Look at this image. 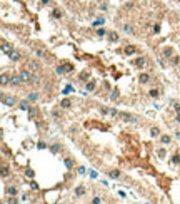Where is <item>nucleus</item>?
<instances>
[{
  "mask_svg": "<svg viewBox=\"0 0 180 204\" xmlns=\"http://www.w3.org/2000/svg\"><path fill=\"white\" fill-rule=\"evenodd\" d=\"M20 79H22V82H32V75H30V72L28 70H22L20 72Z\"/></svg>",
  "mask_w": 180,
  "mask_h": 204,
  "instance_id": "nucleus-1",
  "label": "nucleus"
},
{
  "mask_svg": "<svg viewBox=\"0 0 180 204\" xmlns=\"http://www.w3.org/2000/svg\"><path fill=\"white\" fill-rule=\"evenodd\" d=\"M118 116H120V119H124V121H127V122H134L135 119H134V116H130V114H127V112H120V114H118Z\"/></svg>",
  "mask_w": 180,
  "mask_h": 204,
  "instance_id": "nucleus-2",
  "label": "nucleus"
},
{
  "mask_svg": "<svg viewBox=\"0 0 180 204\" xmlns=\"http://www.w3.org/2000/svg\"><path fill=\"white\" fill-rule=\"evenodd\" d=\"M2 52H3V54H10V52H12L10 44H7V42H2Z\"/></svg>",
  "mask_w": 180,
  "mask_h": 204,
  "instance_id": "nucleus-3",
  "label": "nucleus"
},
{
  "mask_svg": "<svg viewBox=\"0 0 180 204\" xmlns=\"http://www.w3.org/2000/svg\"><path fill=\"white\" fill-rule=\"evenodd\" d=\"M2 102H3V105H13V104H15V99H13V97H8V99H7V97H3V99H2Z\"/></svg>",
  "mask_w": 180,
  "mask_h": 204,
  "instance_id": "nucleus-4",
  "label": "nucleus"
},
{
  "mask_svg": "<svg viewBox=\"0 0 180 204\" xmlns=\"http://www.w3.org/2000/svg\"><path fill=\"white\" fill-rule=\"evenodd\" d=\"M70 105H72V100L70 99H63L62 102H60V107H63V109H68Z\"/></svg>",
  "mask_w": 180,
  "mask_h": 204,
  "instance_id": "nucleus-5",
  "label": "nucleus"
},
{
  "mask_svg": "<svg viewBox=\"0 0 180 204\" xmlns=\"http://www.w3.org/2000/svg\"><path fill=\"white\" fill-rule=\"evenodd\" d=\"M8 55H10V59H12V60H20V54H18L17 50H12V52H10Z\"/></svg>",
  "mask_w": 180,
  "mask_h": 204,
  "instance_id": "nucleus-6",
  "label": "nucleus"
},
{
  "mask_svg": "<svg viewBox=\"0 0 180 204\" xmlns=\"http://www.w3.org/2000/svg\"><path fill=\"white\" fill-rule=\"evenodd\" d=\"M138 79H140L142 84H147L148 80H150V75H148V74H140V77H138Z\"/></svg>",
  "mask_w": 180,
  "mask_h": 204,
  "instance_id": "nucleus-7",
  "label": "nucleus"
},
{
  "mask_svg": "<svg viewBox=\"0 0 180 204\" xmlns=\"http://www.w3.org/2000/svg\"><path fill=\"white\" fill-rule=\"evenodd\" d=\"M10 82H12V85H18V84L22 82V79H20V75H17V77H12Z\"/></svg>",
  "mask_w": 180,
  "mask_h": 204,
  "instance_id": "nucleus-8",
  "label": "nucleus"
},
{
  "mask_svg": "<svg viewBox=\"0 0 180 204\" xmlns=\"http://www.w3.org/2000/svg\"><path fill=\"white\" fill-rule=\"evenodd\" d=\"M135 65H140V67H143L145 65V59H143V57H140V59H137V60L134 62Z\"/></svg>",
  "mask_w": 180,
  "mask_h": 204,
  "instance_id": "nucleus-9",
  "label": "nucleus"
},
{
  "mask_svg": "<svg viewBox=\"0 0 180 204\" xmlns=\"http://www.w3.org/2000/svg\"><path fill=\"white\" fill-rule=\"evenodd\" d=\"M148 95H150V97H153V99H157V97H158V90H157V89H152V90L148 92Z\"/></svg>",
  "mask_w": 180,
  "mask_h": 204,
  "instance_id": "nucleus-10",
  "label": "nucleus"
},
{
  "mask_svg": "<svg viewBox=\"0 0 180 204\" xmlns=\"http://www.w3.org/2000/svg\"><path fill=\"white\" fill-rule=\"evenodd\" d=\"M28 100H32V102L39 100V94H35V92H34V94H30V95H28Z\"/></svg>",
  "mask_w": 180,
  "mask_h": 204,
  "instance_id": "nucleus-11",
  "label": "nucleus"
},
{
  "mask_svg": "<svg viewBox=\"0 0 180 204\" xmlns=\"http://www.w3.org/2000/svg\"><path fill=\"white\" fill-rule=\"evenodd\" d=\"M108 176L113 177V179H117V177L120 176V172H118V171H110V174H108Z\"/></svg>",
  "mask_w": 180,
  "mask_h": 204,
  "instance_id": "nucleus-12",
  "label": "nucleus"
},
{
  "mask_svg": "<svg viewBox=\"0 0 180 204\" xmlns=\"http://www.w3.org/2000/svg\"><path fill=\"white\" fill-rule=\"evenodd\" d=\"M37 64H35V62H28V70H35V69H37Z\"/></svg>",
  "mask_w": 180,
  "mask_h": 204,
  "instance_id": "nucleus-13",
  "label": "nucleus"
},
{
  "mask_svg": "<svg viewBox=\"0 0 180 204\" xmlns=\"http://www.w3.org/2000/svg\"><path fill=\"white\" fill-rule=\"evenodd\" d=\"M135 50H137V49H135L134 45H129V47L125 49V52H127V54H132V52H135Z\"/></svg>",
  "mask_w": 180,
  "mask_h": 204,
  "instance_id": "nucleus-14",
  "label": "nucleus"
},
{
  "mask_svg": "<svg viewBox=\"0 0 180 204\" xmlns=\"http://www.w3.org/2000/svg\"><path fill=\"white\" fill-rule=\"evenodd\" d=\"M108 37H110V40H117V39H118V33H117V32H110V35H108Z\"/></svg>",
  "mask_w": 180,
  "mask_h": 204,
  "instance_id": "nucleus-15",
  "label": "nucleus"
},
{
  "mask_svg": "<svg viewBox=\"0 0 180 204\" xmlns=\"http://www.w3.org/2000/svg\"><path fill=\"white\" fill-rule=\"evenodd\" d=\"M84 193H85L84 188H77V191H75V194H77V196H84Z\"/></svg>",
  "mask_w": 180,
  "mask_h": 204,
  "instance_id": "nucleus-16",
  "label": "nucleus"
},
{
  "mask_svg": "<svg viewBox=\"0 0 180 204\" xmlns=\"http://www.w3.org/2000/svg\"><path fill=\"white\" fill-rule=\"evenodd\" d=\"M20 107H22L23 110H27V109H28V102H27V100H23V102H20Z\"/></svg>",
  "mask_w": 180,
  "mask_h": 204,
  "instance_id": "nucleus-17",
  "label": "nucleus"
},
{
  "mask_svg": "<svg viewBox=\"0 0 180 204\" xmlns=\"http://www.w3.org/2000/svg\"><path fill=\"white\" fill-rule=\"evenodd\" d=\"M7 82H8V77H7L5 74H2V85H5Z\"/></svg>",
  "mask_w": 180,
  "mask_h": 204,
  "instance_id": "nucleus-18",
  "label": "nucleus"
},
{
  "mask_svg": "<svg viewBox=\"0 0 180 204\" xmlns=\"http://www.w3.org/2000/svg\"><path fill=\"white\" fill-rule=\"evenodd\" d=\"M53 17H55V18H60V17H62V12L60 10H53Z\"/></svg>",
  "mask_w": 180,
  "mask_h": 204,
  "instance_id": "nucleus-19",
  "label": "nucleus"
},
{
  "mask_svg": "<svg viewBox=\"0 0 180 204\" xmlns=\"http://www.w3.org/2000/svg\"><path fill=\"white\" fill-rule=\"evenodd\" d=\"M150 132H152V136H158V134H160V131H158L157 127H152V131H150Z\"/></svg>",
  "mask_w": 180,
  "mask_h": 204,
  "instance_id": "nucleus-20",
  "label": "nucleus"
},
{
  "mask_svg": "<svg viewBox=\"0 0 180 204\" xmlns=\"http://www.w3.org/2000/svg\"><path fill=\"white\" fill-rule=\"evenodd\" d=\"M124 30H125V32H129V33H132V32H134V28L130 27V25H124Z\"/></svg>",
  "mask_w": 180,
  "mask_h": 204,
  "instance_id": "nucleus-21",
  "label": "nucleus"
},
{
  "mask_svg": "<svg viewBox=\"0 0 180 204\" xmlns=\"http://www.w3.org/2000/svg\"><path fill=\"white\" fill-rule=\"evenodd\" d=\"M162 142L163 144H169L170 142V137H169V136H162Z\"/></svg>",
  "mask_w": 180,
  "mask_h": 204,
  "instance_id": "nucleus-22",
  "label": "nucleus"
},
{
  "mask_svg": "<svg viewBox=\"0 0 180 204\" xmlns=\"http://www.w3.org/2000/svg\"><path fill=\"white\" fill-rule=\"evenodd\" d=\"M2 176H3V177H5V176H8V169H7L5 166L2 167Z\"/></svg>",
  "mask_w": 180,
  "mask_h": 204,
  "instance_id": "nucleus-23",
  "label": "nucleus"
},
{
  "mask_svg": "<svg viewBox=\"0 0 180 204\" xmlns=\"http://www.w3.org/2000/svg\"><path fill=\"white\" fill-rule=\"evenodd\" d=\"M93 87H95V82H89L87 84V89H89V90H93Z\"/></svg>",
  "mask_w": 180,
  "mask_h": 204,
  "instance_id": "nucleus-24",
  "label": "nucleus"
},
{
  "mask_svg": "<svg viewBox=\"0 0 180 204\" xmlns=\"http://www.w3.org/2000/svg\"><path fill=\"white\" fill-rule=\"evenodd\" d=\"M8 194L15 196V194H17V189H15V188H8Z\"/></svg>",
  "mask_w": 180,
  "mask_h": 204,
  "instance_id": "nucleus-25",
  "label": "nucleus"
},
{
  "mask_svg": "<svg viewBox=\"0 0 180 204\" xmlns=\"http://www.w3.org/2000/svg\"><path fill=\"white\" fill-rule=\"evenodd\" d=\"M37 55H39V57H45V52L42 49H37Z\"/></svg>",
  "mask_w": 180,
  "mask_h": 204,
  "instance_id": "nucleus-26",
  "label": "nucleus"
},
{
  "mask_svg": "<svg viewBox=\"0 0 180 204\" xmlns=\"http://www.w3.org/2000/svg\"><path fill=\"white\" fill-rule=\"evenodd\" d=\"M174 107H175V110L180 114V102H174Z\"/></svg>",
  "mask_w": 180,
  "mask_h": 204,
  "instance_id": "nucleus-27",
  "label": "nucleus"
},
{
  "mask_svg": "<svg viewBox=\"0 0 180 204\" xmlns=\"http://www.w3.org/2000/svg\"><path fill=\"white\" fill-rule=\"evenodd\" d=\"M172 162H174V164H179V162H180V157H179V156H174V159H172Z\"/></svg>",
  "mask_w": 180,
  "mask_h": 204,
  "instance_id": "nucleus-28",
  "label": "nucleus"
},
{
  "mask_svg": "<svg viewBox=\"0 0 180 204\" xmlns=\"http://www.w3.org/2000/svg\"><path fill=\"white\" fill-rule=\"evenodd\" d=\"M100 203H102L100 198H93V201H92V204H100Z\"/></svg>",
  "mask_w": 180,
  "mask_h": 204,
  "instance_id": "nucleus-29",
  "label": "nucleus"
},
{
  "mask_svg": "<svg viewBox=\"0 0 180 204\" xmlns=\"http://www.w3.org/2000/svg\"><path fill=\"white\" fill-rule=\"evenodd\" d=\"M158 156L160 157H165V149H158Z\"/></svg>",
  "mask_w": 180,
  "mask_h": 204,
  "instance_id": "nucleus-30",
  "label": "nucleus"
},
{
  "mask_svg": "<svg viewBox=\"0 0 180 204\" xmlns=\"http://www.w3.org/2000/svg\"><path fill=\"white\" fill-rule=\"evenodd\" d=\"M65 166H67V167H72V161H70V159H65Z\"/></svg>",
  "mask_w": 180,
  "mask_h": 204,
  "instance_id": "nucleus-31",
  "label": "nucleus"
},
{
  "mask_svg": "<svg viewBox=\"0 0 180 204\" xmlns=\"http://www.w3.org/2000/svg\"><path fill=\"white\" fill-rule=\"evenodd\" d=\"M34 176H35L34 171H30V169H28V171H27V177H34Z\"/></svg>",
  "mask_w": 180,
  "mask_h": 204,
  "instance_id": "nucleus-32",
  "label": "nucleus"
},
{
  "mask_svg": "<svg viewBox=\"0 0 180 204\" xmlns=\"http://www.w3.org/2000/svg\"><path fill=\"white\" fill-rule=\"evenodd\" d=\"M145 114H147V116H150V117H153V116H155V112H153V110H147Z\"/></svg>",
  "mask_w": 180,
  "mask_h": 204,
  "instance_id": "nucleus-33",
  "label": "nucleus"
},
{
  "mask_svg": "<svg viewBox=\"0 0 180 204\" xmlns=\"http://www.w3.org/2000/svg\"><path fill=\"white\" fill-rule=\"evenodd\" d=\"M97 33H98V35H105V30H103V28H98Z\"/></svg>",
  "mask_w": 180,
  "mask_h": 204,
  "instance_id": "nucleus-34",
  "label": "nucleus"
},
{
  "mask_svg": "<svg viewBox=\"0 0 180 204\" xmlns=\"http://www.w3.org/2000/svg\"><path fill=\"white\" fill-rule=\"evenodd\" d=\"M108 112H110V114H112V116H118V112L115 109H112V110H108Z\"/></svg>",
  "mask_w": 180,
  "mask_h": 204,
  "instance_id": "nucleus-35",
  "label": "nucleus"
},
{
  "mask_svg": "<svg viewBox=\"0 0 180 204\" xmlns=\"http://www.w3.org/2000/svg\"><path fill=\"white\" fill-rule=\"evenodd\" d=\"M90 177H93V179H95V177H97V172H95V171H90Z\"/></svg>",
  "mask_w": 180,
  "mask_h": 204,
  "instance_id": "nucleus-36",
  "label": "nucleus"
},
{
  "mask_svg": "<svg viewBox=\"0 0 180 204\" xmlns=\"http://www.w3.org/2000/svg\"><path fill=\"white\" fill-rule=\"evenodd\" d=\"M10 204H18V203H17V199H15V198H12V199H10Z\"/></svg>",
  "mask_w": 180,
  "mask_h": 204,
  "instance_id": "nucleus-37",
  "label": "nucleus"
},
{
  "mask_svg": "<svg viewBox=\"0 0 180 204\" xmlns=\"http://www.w3.org/2000/svg\"><path fill=\"white\" fill-rule=\"evenodd\" d=\"M177 122H179V124H180V114H179V116H177Z\"/></svg>",
  "mask_w": 180,
  "mask_h": 204,
  "instance_id": "nucleus-38",
  "label": "nucleus"
},
{
  "mask_svg": "<svg viewBox=\"0 0 180 204\" xmlns=\"http://www.w3.org/2000/svg\"><path fill=\"white\" fill-rule=\"evenodd\" d=\"M42 2H44V3H48V0H42Z\"/></svg>",
  "mask_w": 180,
  "mask_h": 204,
  "instance_id": "nucleus-39",
  "label": "nucleus"
}]
</instances>
